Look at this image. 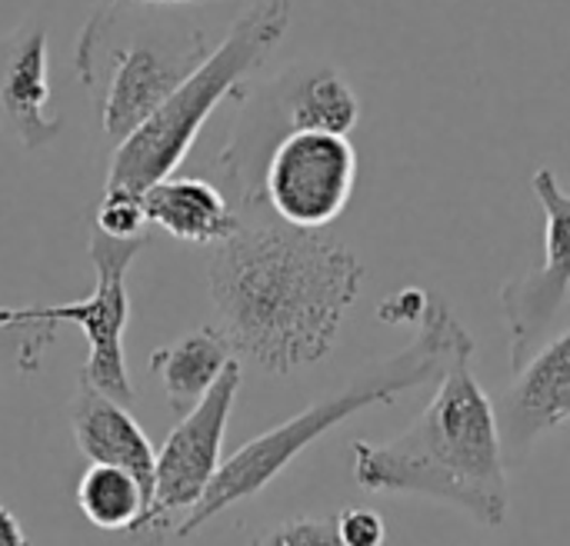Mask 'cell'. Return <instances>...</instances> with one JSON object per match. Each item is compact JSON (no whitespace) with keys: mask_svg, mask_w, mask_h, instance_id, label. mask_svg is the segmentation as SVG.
Listing matches in <instances>:
<instances>
[{"mask_svg":"<svg viewBox=\"0 0 570 546\" xmlns=\"http://www.w3.org/2000/svg\"><path fill=\"white\" fill-rule=\"evenodd\" d=\"M361 284L364 267L351 247L291 227L267 207L240 214V227L207 260L220 330L240 357L281 377L334 350Z\"/></svg>","mask_w":570,"mask_h":546,"instance_id":"6da1fadb","label":"cell"},{"mask_svg":"<svg viewBox=\"0 0 570 546\" xmlns=\"http://www.w3.org/2000/svg\"><path fill=\"white\" fill-rule=\"evenodd\" d=\"M354 480L371 494H411L464 510L484 527L508 520V457L498 407L474 377V344L458 350L421 417L394 440L354 444Z\"/></svg>","mask_w":570,"mask_h":546,"instance_id":"7a4b0ae2","label":"cell"},{"mask_svg":"<svg viewBox=\"0 0 570 546\" xmlns=\"http://www.w3.org/2000/svg\"><path fill=\"white\" fill-rule=\"evenodd\" d=\"M471 344L474 340L464 330V324L451 314V307L441 297H434L424 320L417 324V337L404 350H397L387 360L371 364L367 370L351 377L344 384V390L314 400L311 407H304L291 420L277 424L274 430L247 440L237 454H230L217 467L200 504L180 517V524L174 527V537H190L204 524H210L217 514L230 510L240 500L257 497L311 444H317L324 434H331L334 427H341L354 414L377 407V404H394L401 394L417 390L431 380H441V374L448 370L454 354L471 347Z\"/></svg>","mask_w":570,"mask_h":546,"instance_id":"3957f363","label":"cell"},{"mask_svg":"<svg viewBox=\"0 0 570 546\" xmlns=\"http://www.w3.org/2000/svg\"><path fill=\"white\" fill-rule=\"evenodd\" d=\"M207 53V33L170 7L100 3L73 43V70L90 93L97 127L120 143Z\"/></svg>","mask_w":570,"mask_h":546,"instance_id":"277c9868","label":"cell"},{"mask_svg":"<svg viewBox=\"0 0 570 546\" xmlns=\"http://www.w3.org/2000/svg\"><path fill=\"white\" fill-rule=\"evenodd\" d=\"M291 27V0H254L224 33L217 47L197 63V70L127 137L117 143L104 190L144 193L157 180L170 177L210 113L237 93V87L264 67L274 47Z\"/></svg>","mask_w":570,"mask_h":546,"instance_id":"5b68a950","label":"cell"},{"mask_svg":"<svg viewBox=\"0 0 570 546\" xmlns=\"http://www.w3.org/2000/svg\"><path fill=\"white\" fill-rule=\"evenodd\" d=\"M361 120V100L347 77L331 67H294L261 93L240 97L230 140L217 157L220 190L237 214L264 210V167L271 150L294 130L351 133Z\"/></svg>","mask_w":570,"mask_h":546,"instance_id":"8992f818","label":"cell"},{"mask_svg":"<svg viewBox=\"0 0 570 546\" xmlns=\"http://www.w3.org/2000/svg\"><path fill=\"white\" fill-rule=\"evenodd\" d=\"M147 247V237L137 240H117L90 227V264L97 274V284L90 297L73 304H33V307H13L17 317H37V320H57V324H77L87 340V360L80 367L83 384L97 387L100 394L134 404L137 390L127 374V354H124V334L130 320V297H127V274L137 260V254Z\"/></svg>","mask_w":570,"mask_h":546,"instance_id":"52a82bcc","label":"cell"},{"mask_svg":"<svg viewBox=\"0 0 570 546\" xmlns=\"http://www.w3.org/2000/svg\"><path fill=\"white\" fill-rule=\"evenodd\" d=\"M240 390V364L230 360L220 380L204 394V400L180 417V424L167 434L164 447L157 450V484H154V504L150 514L137 524L134 537L137 546H164L180 520L177 514H187L200 504L207 494L220 460L227 420L234 410Z\"/></svg>","mask_w":570,"mask_h":546,"instance_id":"ba28073f","label":"cell"},{"mask_svg":"<svg viewBox=\"0 0 570 546\" xmlns=\"http://www.w3.org/2000/svg\"><path fill=\"white\" fill-rule=\"evenodd\" d=\"M357 187V150L347 133L294 130L267 157L264 207L291 227L334 224Z\"/></svg>","mask_w":570,"mask_h":546,"instance_id":"9c48e42d","label":"cell"},{"mask_svg":"<svg viewBox=\"0 0 570 546\" xmlns=\"http://www.w3.org/2000/svg\"><path fill=\"white\" fill-rule=\"evenodd\" d=\"M531 190L544 210V260L501 287L511 370L518 374L558 330L570 304V190L551 167H538Z\"/></svg>","mask_w":570,"mask_h":546,"instance_id":"30bf717a","label":"cell"},{"mask_svg":"<svg viewBox=\"0 0 570 546\" xmlns=\"http://www.w3.org/2000/svg\"><path fill=\"white\" fill-rule=\"evenodd\" d=\"M494 407L511 467H518L548 430L570 424V324L514 374V384Z\"/></svg>","mask_w":570,"mask_h":546,"instance_id":"8fae6325","label":"cell"},{"mask_svg":"<svg viewBox=\"0 0 570 546\" xmlns=\"http://www.w3.org/2000/svg\"><path fill=\"white\" fill-rule=\"evenodd\" d=\"M0 120L23 150H43L60 137L63 120L50 110L47 30L20 27L0 57Z\"/></svg>","mask_w":570,"mask_h":546,"instance_id":"7c38bea8","label":"cell"},{"mask_svg":"<svg viewBox=\"0 0 570 546\" xmlns=\"http://www.w3.org/2000/svg\"><path fill=\"white\" fill-rule=\"evenodd\" d=\"M70 430H73L80 454L90 464H110V467L127 470L144 487L147 500L154 504L157 450L140 430V424L130 417L127 404L77 380V390L70 400Z\"/></svg>","mask_w":570,"mask_h":546,"instance_id":"4fadbf2b","label":"cell"},{"mask_svg":"<svg viewBox=\"0 0 570 546\" xmlns=\"http://www.w3.org/2000/svg\"><path fill=\"white\" fill-rule=\"evenodd\" d=\"M144 210L167 237L194 247H217L240 227V214L230 197L217 183L197 177L157 180L144 190Z\"/></svg>","mask_w":570,"mask_h":546,"instance_id":"5bb4252c","label":"cell"},{"mask_svg":"<svg viewBox=\"0 0 570 546\" xmlns=\"http://www.w3.org/2000/svg\"><path fill=\"white\" fill-rule=\"evenodd\" d=\"M234 354L237 350L220 327H200L167 347H157L150 354V370L160 377L170 410L184 417L220 380Z\"/></svg>","mask_w":570,"mask_h":546,"instance_id":"9a60e30c","label":"cell"},{"mask_svg":"<svg viewBox=\"0 0 570 546\" xmlns=\"http://www.w3.org/2000/svg\"><path fill=\"white\" fill-rule=\"evenodd\" d=\"M77 507L97 530L134 534L137 524L147 517L150 500L127 470L110 464H90L77 480Z\"/></svg>","mask_w":570,"mask_h":546,"instance_id":"2e32d148","label":"cell"},{"mask_svg":"<svg viewBox=\"0 0 570 546\" xmlns=\"http://www.w3.org/2000/svg\"><path fill=\"white\" fill-rule=\"evenodd\" d=\"M57 320L17 317L13 307H0V367H10L23 377L37 374L43 354L57 340Z\"/></svg>","mask_w":570,"mask_h":546,"instance_id":"e0dca14e","label":"cell"},{"mask_svg":"<svg viewBox=\"0 0 570 546\" xmlns=\"http://www.w3.org/2000/svg\"><path fill=\"white\" fill-rule=\"evenodd\" d=\"M147 210H144V193L134 190H104L97 210H94V224L100 234L117 237V240H137L147 237Z\"/></svg>","mask_w":570,"mask_h":546,"instance_id":"ac0fdd59","label":"cell"},{"mask_svg":"<svg viewBox=\"0 0 570 546\" xmlns=\"http://www.w3.org/2000/svg\"><path fill=\"white\" fill-rule=\"evenodd\" d=\"M250 546H344L337 524L321 517H294L284 524L267 527Z\"/></svg>","mask_w":570,"mask_h":546,"instance_id":"d6986e66","label":"cell"},{"mask_svg":"<svg viewBox=\"0 0 570 546\" xmlns=\"http://www.w3.org/2000/svg\"><path fill=\"white\" fill-rule=\"evenodd\" d=\"M337 534L344 546H384L387 544V527L374 510H361V507H347L341 510V517L334 520Z\"/></svg>","mask_w":570,"mask_h":546,"instance_id":"ffe728a7","label":"cell"},{"mask_svg":"<svg viewBox=\"0 0 570 546\" xmlns=\"http://www.w3.org/2000/svg\"><path fill=\"white\" fill-rule=\"evenodd\" d=\"M431 300H434V297H431L428 290L411 287V290L394 294L387 304H381V307H377V317H381L384 324H421L424 314H428V307H431Z\"/></svg>","mask_w":570,"mask_h":546,"instance_id":"44dd1931","label":"cell"},{"mask_svg":"<svg viewBox=\"0 0 570 546\" xmlns=\"http://www.w3.org/2000/svg\"><path fill=\"white\" fill-rule=\"evenodd\" d=\"M0 546H33L23 534V524L13 517V510L0 500Z\"/></svg>","mask_w":570,"mask_h":546,"instance_id":"7402d4cb","label":"cell"},{"mask_svg":"<svg viewBox=\"0 0 570 546\" xmlns=\"http://www.w3.org/2000/svg\"><path fill=\"white\" fill-rule=\"evenodd\" d=\"M100 3H134V7H180V3H197V0H100Z\"/></svg>","mask_w":570,"mask_h":546,"instance_id":"603a6c76","label":"cell"}]
</instances>
